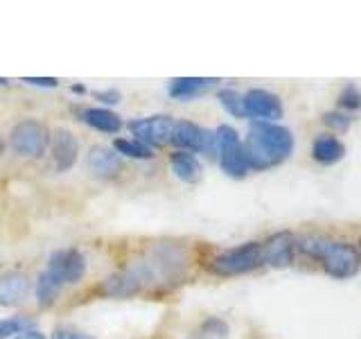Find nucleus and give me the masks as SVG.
<instances>
[{"label":"nucleus","instance_id":"f257e3e1","mask_svg":"<svg viewBox=\"0 0 361 339\" xmlns=\"http://www.w3.org/2000/svg\"><path fill=\"white\" fill-rule=\"evenodd\" d=\"M251 170H267L287 161L293 152V136L287 127L274 122H255L244 143Z\"/></svg>","mask_w":361,"mask_h":339},{"label":"nucleus","instance_id":"f03ea898","mask_svg":"<svg viewBox=\"0 0 361 339\" xmlns=\"http://www.w3.org/2000/svg\"><path fill=\"white\" fill-rule=\"evenodd\" d=\"M296 246L310 258H316L332 278H350L361 269V254L348 242H338L332 237L310 235L296 240Z\"/></svg>","mask_w":361,"mask_h":339},{"label":"nucleus","instance_id":"7ed1b4c3","mask_svg":"<svg viewBox=\"0 0 361 339\" xmlns=\"http://www.w3.org/2000/svg\"><path fill=\"white\" fill-rule=\"evenodd\" d=\"M138 263L147 276V285L176 282L185 271L188 256L183 249L176 244H158L145 258H140Z\"/></svg>","mask_w":361,"mask_h":339},{"label":"nucleus","instance_id":"20e7f679","mask_svg":"<svg viewBox=\"0 0 361 339\" xmlns=\"http://www.w3.org/2000/svg\"><path fill=\"white\" fill-rule=\"evenodd\" d=\"M264 265V254L259 242H246L242 246L228 249L210 263V269L217 276H240Z\"/></svg>","mask_w":361,"mask_h":339},{"label":"nucleus","instance_id":"39448f33","mask_svg":"<svg viewBox=\"0 0 361 339\" xmlns=\"http://www.w3.org/2000/svg\"><path fill=\"white\" fill-rule=\"evenodd\" d=\"M9 145L18 156L41 158L50 145V131L39 120H23L11 129Z\"/></svg>","mask_w":361,"mask_h":339},{"label":"nucleus","instance_id":"423d86ee","mask_svg":"<svg viewBox=\"0 0 361 339\" xmlns=\"http://www.w3.org/2000/svg\"><path fill=\"white\" fill-rule=\"evenodd\" d=\"M217 133V145H219V165L228 177H244L248 170L246 161V152H244V143L240 141V133H237L228 124H221V127L214 131Z\"/></svg>","mask_w":361,"mask_h":339},{"label":"nucleus","instance_id":"0eeeda50","mask_svg":"<svg viewBox=\"0 0 361 339\" xmlns=\"http://www.w3.org/2000/svg\"><path fill=\"white\" fill-rule=\"evenodd\" d=\"M174 124L176 120L169 116H149V118H140L133 120L129 124L131 133L135 136V141L147 145V147H163L167 143H172V133H174Z\"/></svg>","mask_w":361,"mask_h":339},{"label":"nucleus","instance_id":"6e6552de","mask_svg":"<svg viewBox=\"0 0 361 339\" xmlns=\"http://www.w3.org/2000/svg\"><path fill=\"white\" fill-rule=\"evenodd\" d=\"M45 271L59 280L63 287L75 285L86 274V258L75 251V249H61V251H54L50 256V263L45 267Z\"/></svg>","mask_w":361,"mask_h":339},{"label":"nucleus","instance_id":"1a4fd4ad","mask_svg":"<svg viewBox=\"0 0 361 339\" xmlns=\"http://www.w3.org/2000/svg\"><path fill=\"white\" fill-rule=\"evenodd\" d=\"M244 116L259 122H274L282 118V102L276 93L264 88H251L244 95Z\"/></svg>","mask_w":361,"mask_h":339},{"label":"nucleus","instance_id":"9d476101","mask_svg":"<svg viewBox=\"0 0 361 339\" xmlns=\"http://www.w3.org/2000/svg\"><path fill=\"white\" fill-rule=\"evenodd\" d=\"M145 287H147L145 271L140 263H133L127 269L109 276V280L104 282V294H109V297H133V294H138Z\"/></svg>","mask_w":361,"mask_h":339},{"label":"nucleus","instance_id":"9b49d317","mask_svg":"<svg viewBox=\"0 0 361 339\" xmlns=\"http://www.w3.org/2000/svg\"><path fill=\"white\" fill-rule=\"evenodd\" d=\"M50 154L56 172H66L77 163L79 156V143L73 131L68 129H56L50 136Z\"/></svg>","mask_w":361,"mask_h":339},{"label":"nucleus","instance_id":"f8f14e48","mask_svg":"<svg viewBox=\"0 0 361 339\" xmlns=\"http://www.w3.org/2000/svg\"><path fill=\"white\" fill-rule=\"evenodd\" d=\"M293 249H296V237L291 233L282 231V233L271 235L262 244L264 263L274 265V267H287L293 260Z\"/></svg>","mask_w":361,"mask_h":339},{"label":"nucleus","instance_id":"ddd939ff","mask_svg":"<svg viewBox=\"0 0 361 339\" xmlns=\"http://www.w3.org/2000/svg\"><path fill=\"white\" fill-rule=\"evenodd\" d=\"M86 165H88L90 172H93L95 177H102V179L116 177L122 170L120 154L116 150H109V147H102V145L90 147V152L86 156Z\"/></svg>","mask_w":361,"mask_h":339},{"label":"nucleus","instance_id":"4468645a","mask_svg":"<svg viewBox=\"0 0 361 339\" xmlns=\"http://www.w3.org/2000/svg\"><path fill=\"white\" fill-rule=\"evenodd\" d=\"M30 294V276L23 271H9V274L0 276V305L11 308L25 301Z\"/></svg>","mask_w":361,"mask_h":339},{"label":"nucleus","instance_id":"2eb2a0df","mask_svg":"<svg viewBox=\"0 0 361 339\" xmlns=\"http://www.w3.org/2000/svg\"><path fill=\"white\" fill-rule=\"evenodd\" d=\"M219 79L214 77H178L169 84V95L174 100H190L206 93L212 86H217Z\"/></svg>","mask_w":361,"mask_h":339},{"label":"nucleus","instance_id":"dca6fc26","mask_svg":"<svg viewBox=\"0 0 361 339\" xmlns=\"http://www.w3.org/2000/svg\"><path fill=\"white\" fill-rule=\"evenodd\" d=\"M345 154V147L343 143L336 138V136H330V133H323L319 138L314 141L312 145V156L314 161H319L321 165H334L343 158Z\"/></svg>","mask_w":361,"mask_h":339},{"label":"nucleus","instance_id":"f3484780","mask_svg":"<svg viewBox=\"0 0 361 339\" xmlns=\"http://www.w3.org/2000/svg\"><path fill=\"white\" fill-rule=\"evenodd\" d=\"M82 120L97 131L104 133H118L122 129V120L118 113H113L109 109H84Z\"/></svg>","mask_w":361,"mask_h":339},{"label":"nucleus","instance_id":"a211bd4d","mask_svg":"<svg viewBox=\"0 0 361 339\" xmlns=\"http://www.w3.org/2000/svg\"><path fill=\"white\" fill-rule=\"evenodd\" d=\"M172 143L180 150H192V152H201L203 145V129L197 127L195 122H176L174 124V133H172Z\"/></svg>","mask_w":361,"mask_h":339},{"label":"nucleus","instance_id":"6ab92c4d","mask_svg":"<svg viewBox=\"0 0 361 339\" xmlns=\"http://www.w3.org/2000/svg\"><path fill=\"white\" fill-rule=\"evenodd\" d=\"M169 165H172V172L180 181H185V184H195V181H199V177H201V163L195 154L176 152V154H172Z\"/></svg>","mask_w":361,"mask_h":339},{"label":"nucleus","instance_id":"aec40b11","mask_svg":"<svg viewBox=\"0 0 361 339\" xmlns=\"http://www.w3.org/2000/svg\"><path fill=\"white\" fill-rule=\"evenodd\" d=\"M113 147H116L118 154H124L129 158H140V161H147V158H152V147H147L138 141H129V138H118L116 143H113Z\"/></svg>","mask_w":361,"mask_h":339},{"label":"nucleus","instance_id":"412c9836","mask_svg":"<svg viewBox=\"0 0 361 339\" xmlns=\"http://www.w3.org/2000/svg\"><path fill=\"white\" fill-rule=\"evenodd\" d=\"M219 102H221V107L231 113V116L235 118H244V95H240L237 90L233 88H224L219 90Z\"/></svg>","mask_w":361,"mask_h":339},{"label":"nucleus","instance_id":"4be33fe9","mask_svg":"<svg viewBox=\"0 0 361 339\" xmlns=\"http://www.w3.org/2000/svg\"><path fill=\"white\" fill-rule=\"evenodd\" d=\"M23 331H30V319H25V316H7V319H0V339H9L14 335H20Z\"/></svg>","mask_w":361,"mask_h":339},{"label":"nucleus","instance_id":"5701e85b","mask_svg":"<svg viewBox=\"0 0 361 339\" xmlns=\"http://www.w3.org/2000/svg\"><path fill=\"white\" fill-rule=\"evenodd\" d=\"M341 107H345V109H357V107H361V93L357 88H345L343 93H341Z\"/></svg>","mask_w":361,"mask_h":339},{"label":"nucleus","instance_id":"b1692460","mask_svg":"<svg viewBox=\"0 0 361 339\" xmlns=\"http://www.w3.org/2000/svg\"><path fill=\"white\" fill-rule=\"evenodd\" d=\"M330 127H334V129H338V131H345L348 127H350V118L345 116V113H327V116L323 118Z\"/></svg>","mask_w":361,"mask_h":339},{"label":"nucleus","instance_id":"393cba45","mask_svg":"<svg viewBox=\"0 0 361 339\" xmlns=\"http://www.w3.org/2000/svg\"><path fill=\"white\" fill-rule=\"evenodd\" d=\"M23 82L30 84V86H43V88H54L59 84L56 77H23Z\"/></svg>","mask_w":361,"mask_h":339},{"label":"nucleus","instance_id":"a878e982","mask_svg":"<svg viewBox=\"0 0 361 339\" xmlns=\"http://www.w3.org/2000/svg\"><path fill=\"white\" fill-rule=\"evenodd\" d=\"M95 97L102 100V102H106V105H118V102L122 100V95L118 93V90H97Z\"/></svg>","mask_w":361,"mask_h":339},{"label":"nucleus","instance_id":"bb28decb","mask_svg":"<svg viewBox=\"0 0 361 339\" xmlns=\"http://www.w3.org/2000/svg\"><path fill=\"white\" fill-rule=\"evenodd\" d=\"M52 339H95V337L86 333H77V331H56Z\"/></svg>","mask_w":361,"mask_h":339},{"label":"nucleus","instance_id":"cd10ccee","mask_svg":"<svg viewBox=\"0 0 361 339\" xmlns=\"http://www.w3.org/2000/svg\"><path fill=\"white\" fill-rule=\"evenodd\" d=\"M14 339H45V335L39 333V331H23V333L16 335Z\"/></svg>","mask_w":361,"mask_h":339},{"label":"nucleus","instance_id":"c85d7f7f","mask_svg":"<svg viewBox=\"0 0 361 339\" xmlns=\"http://www.w3.org/2000/svg\"><path fill=\"white\" fill-rule=\"evenodd\" d=\"M0 154H5V138L0 136Z\"/></svg>","mask_w":361,"mask_h":339},{"label":"nucleus","instance_id":"c756f323","mask_svg":"<svg viewBox=\"0 0 361 339\" xmlns=\"http://www.w3.org/2000/svg\"><path fill=\"white\" fill-rule=\"evenodd\" d=\"M7 84V79H0V86H5Z\"/></svg>","mask_w":361,"mask_h":339},{"label":"nucleus","instance_id":"7c9ffc66","mask_svg":"<svg viewBox=\"0 0 361 339\" xmlns=\"http://www.w3.org/2000/svg\"><path fill=\"white\" fill-rule=\"evenodd\" d=\"M359 244H361V240H359Z\"/></svg>","mask_w":361,"mask_h":339}]
</instances>
